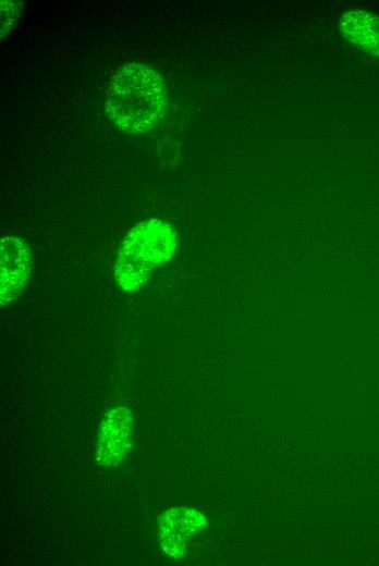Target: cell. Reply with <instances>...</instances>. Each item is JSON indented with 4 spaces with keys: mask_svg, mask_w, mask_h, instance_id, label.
<instances>
[{
    "mask_svg": "<svg viewBox=\"0 0 379 566\" xmlns=\"http://www.w3.org/2000/svg\"><path fill=\"white\" fill-rule=\"evenodd\" d=\"M343 35L354 45L379 58V16L364 10L346 12L341 20Z\"/></svg>",
    "mask_w": 379,
    "mask_h": 566,
    "instance_id": "6",
    "label": "cell"
},
{
    "mask_svg": "<svg viewBox=\"0 0 379 566\" xmlns=\"http://www.w3.org/2000/svg\"><path fill=\"white\" fill-rule=\"evenodd\" d=\"M0 304L15 300L23 292L33 267V253L23 239L5 235L1 238Z\"/></svg>",
    "mask_w": 379,
    "mask_h": 566,
    "instance_id": "3",
    "label": "cell"
},
{
    "mask_svg": "<svg viewBox=\"0 0 379 566\" xmlns=\"http://www.w3.org/2000/svg\"><path fill=\"white\" fill-rule=\"evenodd\" d=\"M96 445V459L105 467L117 466L131 444L132 415L125 407H115L102 420Z\"/></svg>",
    "mask_w": 379,
    "mask_h": 566,
    "instance_id": "4",
    "label": "cell"
},
{
    "mask_svg": "<svg viewBox=\"0 0 379 566\" xmlns=\"http://www.w3.org/2000/svg\"><path fill=\"white\" fill-rule=\"evenodd\" d=\"M21 5L13 2H1V32H7V29L11 26L12 22L14 23V15H17L20 12Z\"/></svg>",
    "mask_w": 379,
    "mask_h": 566,
    "instance_id": "7",
    "label": "cell"
},
{
    "mask_svg": "<svg viewBox=\"0 0 379 566\" xmlns=\"http://www.w3.org/2000/svg\"><path fill=\"white\" fill-rule=\"evenodd\" d=\"M205 517L195 509L178 507L168 510L159 522V541L173 558L184 555L190 539L206 528Z\"/></svg>",
    "mask_w": 379,
    "mask_h": 566,
    "instance_id": "5",
    "label": "cell"
},
{
    "mask_svg": "<svg viewBox=\"0 0 379 566\" xmlns=\"http://www.w3.org/2000/svg\"><path fill=\"white\" fill-rule=\"evenodd\" d=\"M176 248L172 226L159 219L144 221L125 236L114 264V276L126 292L142 287L160 264L170 260Z\"/></svg>",
    "mask_w": 379,
    "mask_h": 566,
    "instance_id": "2",
    "label": "cell"
},
{
    "mask_svg": "<svg viewBox=\"0 0 379 566\" xmlns=\"http://www.w3.org/2000/svg\"><path fill=\"white\" fill-rule=\"evenodd\" d=\"M167 100L162 77L154 69L132 62L112 77L106 96V112L124 132H145L163 116Z\"/></svg>",
    "mask_w": 379,
    "mask_h": 566,
    "instance_id": "1",
    "label": "cell"
}]
</instances>
